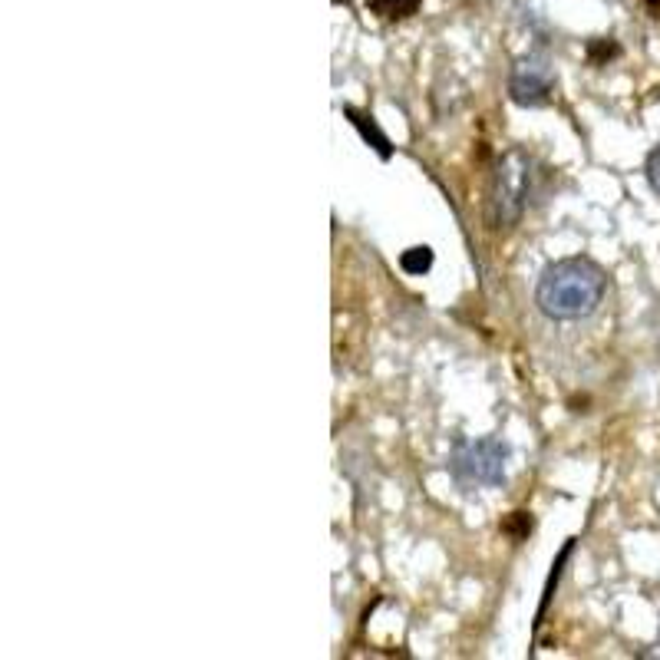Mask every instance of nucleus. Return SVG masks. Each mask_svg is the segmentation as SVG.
<instances>
[{"instance_id": "obj_1", "label": "nucleus", "mask_w": 660, "mask_h": 660, "mask_svg": "<svg viewBox=\"0 0 660 660\" xmlns=\"http://www.w3.org/2000/svg\"><path fill=\"white\" fill-rule=\"evenodd\" d=\"M604 291H608V278L601 264L591 258H561L548 264L538 278L535 304L552 321H581L598 311Z\"/></svg>"}, {"instance_id": "obj_2", "label": "nucleus", "mask_w": 660, "mask_h": 660, "mask_svg": "<svg viewBox=\"0 0 660 660\" xmlns=\"http://www.w3.org/2000/svg\"><path fill=\"white\" fill-rule=\"evenodd\" d=\"M532 195V159L525 152H509L492 175L486 215L492 228H512L522 218Z\"/></svg>"}, {"instance_id": "obj_3", "label": "nucleus", "mask_w": 660, "mask_h": 660, "mask_svg": "<svg viewBox=\"0 0 660 660\" xmlns=\"http://www.w3.org/2000/svg\"><path fill=\"white\" fill-rule=\"evenodd\" d=\"M505 459H509V446L499 439H472L456 446L449 466L466 486H499L505 482Z\"/></svg>"}, {"instance_id": "obj_4", "label": "nucleus", "mask_w": 660, "mask_h": 660, "mask_svg": "<svg viewBox=\"0 0 660 660\" xmlns=\"http://www.w3.org/2000/svg\"><path fill=\"white\" fill-rule=\"evenodd\" d=\"M509 96L519 106H542L548 103V96H552V80H548V73H542L532 63L519 66L509 80Z\"/></svg>"}, {"instance_id": "obj_5", "label": "nucleus", "mask_w": 660, "mask_h": 660, "mask_svg": "<svg viewBox=\"0 0 660 660\" xmlns=\"http://www.w3.org/2000/svg\"><path fill=\"white\" fill-rule=\"evenodd\" d=\"M344 113H347V119H350V123L357 126V132H360V136H363V142H370V146L380 152V159H390V156H393V146H390V139L383 136V129H380L377 123H373L370 116H363V113H357V109H350V106L344 109Z\"/></svg>"}, {"instance_id": "obj_6", "label": "nucleus", "mask_w": 660, "mask_h": 660, "mask_svg": "<svg viewBox=\"0 0 660 660\" xmlns=\"http://www.w3.org/2000/svg\"><path fill=\"white\" fill-rule=\"evenodd\" d=\"M400 268L406 274H426L429 268H433V251H429L426 245L403 251V255H400Z\"/></svg>"}, {"instance_id": "obj_7", "label": "nucleus", "mask_w": 660, "mask_h": 660, "mask_svg": "<svg viewBox=\"0 0 660 660\" xmlns=\"http://www.w3.org/2000/svg\"><path fill=\"white\" fill-rule=\"evenodd\" d=\"M370 7L377 10L380 17H410L416 14L420 0H370Z\"/></svg>"}, {"instance_id": "obj_8", "label": "nucleus", "mask_w": 660, "mask_h": 660, "mask_svg": "<svg viewBox=\"0 0 660 660\" xmlns=\"http://www.w3.org/2000/svg\"><path fill=\"white\" fill-rule=\"evenodd\" d=\"M502 532L512 535V538H525L528 532H532V515H528V512H512V519L502 525Z\"/></svg>"}, {"instance_id": "obj_9", "label": "nucleus", "mask_w": 660, "mask_h": 660, "mask_svg": "<svg viewBox=\"0 0 660 660\" xmlns=\"http://www.w3.org/2000/svg\"><path fill=\"white\" fill-rule=\"evenodd\" d=\"M644 172H647V182H651V189L660 195V146L651 149V156H647Z\"/></svg>"}, {"instance_id": "obj_10", "label": "nucleus", "mask_w": 660, "mask_h": 660, "mask_svg": "<svg viewBox=\"0 0 660 660\" xmlns=\"http://www.w3.org/2000/svg\"><path fill=\"white\" fill-rule=\"evenodd\" d=\"M588 53H591L594 63H601V60H608V57H618V47L608 43V40H594L591 47H588Z\"/></svg>"}, {"instance_id": "obj_11", "label": "nucleus", "mask_w": 660, "mask_h": 660, "mask_svg": "<svg viewBox=\"0 0 660 660\" xmlns=\"http://www.w3.org/2000/svg\"><path fill=\"white\" fill-rule=\"evenodd\" d=\"M647 4H651V7H657V0H647Z\"/></svg>"}]
</instances>
